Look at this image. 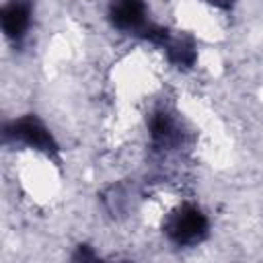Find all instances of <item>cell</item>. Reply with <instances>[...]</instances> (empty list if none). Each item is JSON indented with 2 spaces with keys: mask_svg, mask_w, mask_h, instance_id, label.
I'll use <instances>...</instances> for the list:
<instances>
[{
  "mask_svg": "<svg viewBox=\"0 0 263 263\" xmlns=\"http://www.w3.org/2000/svg\"><path fill=\"white\" fill-rule=\"evenodd\" d=\"M166 53H168V60L179 68H189L195 62V47H193L191 39H183V37L168 39Z\"/></svg>",
  "mask_w": 263,
  "mask_h": 263,
  "instance_id": "6",
  "label": "cell"
},
{
  "mask_svg": "<svg viewBox=\"0 0 263 263\" xmlns=\"http://www.w3.org/2000/svg\"><path fill=\"white\" fill-rule=\"evenodd\" d=\"M109 18L121 31H144L146 6L142 0H111Z\"/></svg>",
  "mask_w": 263,
  "mask_h": 263,
  "instance_id": "3",
  "label": "cell"
},
{
  "mask_svg": "<svg viewBox=\"0 0 263 263\" xmlns=\"http://www.w3.org/2000/svg\"><path fill=\"white\" fill-rule=\"evenodd\" d=\"M76 259H82V261L84 259H95V255L88 251V247H80L78 253H76Z\"/></svg>",
  "mask_w": 263,
  "mask_h": 263,
  "instance_id": "7",
  "label": "cell"
},
{
  "mask_svg": "<svg viewBox=\"0 0 263 263\" xmlns=\"http://www.w3.org/2000/svg\"><path fill=\"white\" fill-rule=\"evenodd\" d=\"M4 136L12 138V140H21V142H25L37 150H43L47 154H53L58 150V144H55L53 136L49 134V129L33 115H27V117H21V119L8 123L4 129Z\"/></svg>",
  "mask_w": 263,
  "mask_h": 263,
  "instance_id": "2",
  "label": "cell"
},
{
  "mask_svg": "<svg viewBox=\"0 0 263 263\" xmlns=\"http://www.w3.org/2000/svg\"><path fill=\"white\" fill-rule=\"evenodd\" d=\"M208 2H212L214 6H220V8H228L234 4V0H208Z\"/></svg>",
  "mask_w": 263,
  "mask_h": 263,
  "instance_id": "8",
  "label": "cell"
},
{
  "mask_svg": "<svg viewBox=\"0 0 263 263\" xmlns=\"http://www.w3.org/2000/svg\"><path fill=\"white\" fill-rule=\"evenodd\" d=\"M150 134L158 146H171L177 140V132H175V123L171 115L162 111L154 113V117L150 119Z\"/></svg>",
  "mask_w": 263,
  "mask_h": 263,
  "instance_id": "5",
  "label": "cell"
},
{
  "mask_svg": "<svg viewBox=\"0 0 263 263\" xmlns=\"http://www.w3.org/2000/svg\"><path fill=\"white\" fill-rule=\"evenodd\" d=\"M0 18H2V31H4L6 37H10V39L23 37V33L29 27V21H31L29 0H10L2 8Z\"/></svg>",
  "mask_w": 263,
  "mask_h": 263,
  "instance_id": "4",
  "label": "cell"
},
{
  "mask_svg": "<svg viewBox=\"0 0 263 263\" xmlns=\"http://www.w3.org/2000/svg\"><path fill=\"white\" fill-rule=\"evenodd\" d=\"M164 230L168 238L177 245H195L205 236L208 220L201 214V210L193 205H183L166 218Z\"/></svg>",
  "mask_w": 263,
  "mask_h": 263,
  "instance_id": "1",
  "label": "cell"
}]
</instances>
